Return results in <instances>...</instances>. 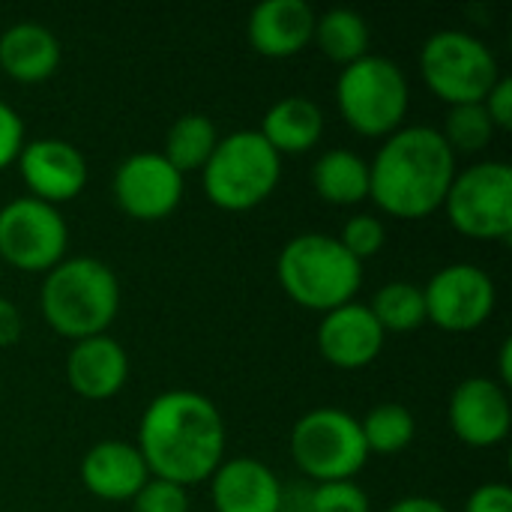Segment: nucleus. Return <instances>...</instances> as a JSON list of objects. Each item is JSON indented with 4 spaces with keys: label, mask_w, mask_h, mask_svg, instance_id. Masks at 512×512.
<instances>
[{
    "label": "nucleus",
    "mask_w": 512,
    "mask_h": 512,
    "mask_svg": "<svg viewBox=\"0 0 512 512\" xmlns=\"http://www.w3.org/2000/svg\"><path fill=\"white\" fill-rule=\"evenodd\" d=\"M138 450L156 480H168L180 489L195 486L222 465L225 420L201 393H162L141 417Z\"/></svg>",
    "instance_id": "obj_1"
},
{
    "label": "nucleus",
    "mask_w": 512,
    "mask_h": 512,
    "mask_svg": "<svg viewBox=\"0 0 512 512\" xmlns=\"http://www.w3.org/2000/svg\"><path fill=\"white\" fill-rule=\"evenodd\" d=\"M456 177V153L432 126L396 129L369 165L372 201L396 219L435 213Z\"/></svg>",
    "instance_id": "obj_2"
},
{
    "label": "nucleus",
    "mask_w": 512,
    "mask_h": 512,
    "mask_svg": "<svg viewBox=\"0 0 512 512\" xmlns=\"http://www.w3.org/2000/svg\"><path fill=\"white\" fill-rule=\"evenodd\" d=\"M42 315L66 339L102 336L120 309V285L108 264L69 258L48 270L42 285Z\"/></svg>",
    "instance_id": "obj_3"
},
{
    "label": "nucleus",
    "mask_w": 512,
    "mask_h": 512,
    "mask_svg": "<svg viewBox=\"0 0 512 512\" xmlns=\"http://www.w3.org/2000/svg\"><path fill=\"white\" fill-rule=\"evenodd\" d=\"M279 282L294 303L333 312L360 291L363 264L348 255L336 237L300 234L279 255Z\"/></svg>",
    "instance_id": "obj_4"
},
{
    "label": "nucleus",
    "mask_w": 512,
    "mask_h": 512,
    "mask_svg": "<svg viewBox=\"0 0 512 512\" xmlns=\"http://www.w3.org/2000/svg\"><path fill=\"white\" fill-rule=\"evenodd\" d=\"M204 171V192L222 210H249L270 198L279 183L282 159L261 132H231L216 144Z\"/></svg>",
    "instance_id": "obj_5"
},
{
    "label": "nucleus",
    "mask_w": 512,
    "mask_h": 512,
    "mask_svg": "<svg viewBox=\"0 0 512 512\" xmlns=\"http://www.w3.org/2000/svg\"><path fill=\"white\" fill-rule=\"evenodd\" d=\"M336 102L354 132L369 138L393 135L408 111V78L393 60L366 54L342 69Z\"/></svg>",
    "instance_id": "obj_6"
},
{
    "label": "nucleus",
    "mask_w": 512,
    "mask_h": 512,
    "mask_svg": "<svg viewBox=\"0 0 512 512\" xmlns=\"http://www.w3.org/2000/svg\"><path fill=\"white\" fill-rule=\"evenodd\" d=\"M420 69L435 96L450 105L483 102L501 78L495 54L465 30H438L420 51Z\"/></svg>",
    "instance_id": "obj_7"
},
{
    "label": "nucleus",
    "mask_w": 512,
    "mask_h": 512,
    "mask_svg": "<svg viewBox=\"0 0 512 512\" xmlns=\"http://www.w3.org/2000/svg\"><path fill=\"white\" fill-rule=\"evenodd\" d=\"M297 468L321 483L351 480L369 459L360 423L339 408H315L291 432Z\"/></svg>",
    "instance_id": "obj_8"
},
{
    "label": "nucleus",
    "mask_w": 512,
    "mask_h": 512,
    "mask_svg": "<svg viewBox=\"0 0 512 512\" xmlns=\"http://www.w3.org/2000/svg\"><path fill=\"white\" fill-rule=\"evenodd\" d=\"M453 228L474 240H504L512 231V168L480 162L453 177L444 198Z\"/></svg>",
    "instance_id": "obj_9"
},
{
    "label": "nucleus",
    "mask_w": 512,
    "mask_h": 512,
    "mask_svg": "<svg viewBox=\"0 0 512 512\" xmlns=\"http://www.w3.org/2000/svg\"><path fill=\"white\" fill-rule=\"evenodd\" d=\"M66 222L39 198H15L0 210V258L24 273H48L63 261Z\"/></svg>",
    "instance_id": "obj_10"
},
{
    "label": "nucleus",
    "mask_w": 512,
    "mask_h": 512,
    "mask_svg": "<svg viewBox=\"0 0 512 512\" xmlns=\"http://www.w3.org/2000/svg\"><path fill=\"white\" fill-rule=\"evenodd\" d=\"M423 300L426 321H435L450 333H465L492 315L495 282L474 264H450L432 276V282L423 288Z\"/></svg>",
    "instance_id": "obj_11"
},
{
    "label": "nucleus",
    "mask_w": 512,
    "mask_h": 512,
    "mask_svg": "<svg viewBox=\"0 0 512 512\" xmlns=\"http://www.w3.org/2000/svg\"><path fill=\"white\" fill-rule=\"evenodd\" d=\"M114 198L132 219H165L183 198V174L162 153H135L114 174Z\"/></svg>",
    "instance_id": "obj_12"
},
{
    "label": "nucleus",
    "mask_w": 512,
    "mask_h": 512,
    "mask_svg": "<svg viewBox=\"0 0 512 512\" xmlns=\"http://www.w3.org/2000/svg\"><path fill=\"white\" fill-rule=\"evenodd\" d=\"M18 168L33 192L30 198H39L45 204L72 201L84 183H87V162L78 147L60 138H36L21 147Z\"/></svg>",
    "instance_id": "obj_13"
},
{
    "label": "nucleus",
    "mask_w": 512,
    "mask_h": 512,
    "mask_svg": "<svg viewBox=\"0 0 512 512\" xmlns=\"http://www.w3.org/2000/svg\"><path fill=\"white\" fill-rule=\"evenodd\" d=\"M510 399L498 381L468 378L453 390L450 426L471 447H495L510 435Z\"/></svg>",
    "instance_id": "obj_14"
},
{
    "label": "nucleus",
    "mask_w": 512,
    "mask_h": 512,
    "mask_svg": "<svg viewBox=\"0 0 512 512\" xmlns=\"http://www.w3.org/2000/svg\"><path fill=\"white\" fill-rule=\"evenodd\" d=\"M318 348L336 369H363L384 348V330L369 306L345 303L324 315L318 327Z\"/></svg>",
    "instance_id": "obj_15"
},
{
    "label": "nucleus",
    "mask_w": 512,
    "mask_h": 512,
    "mask_svg": "<svg viewBox=\"0 0 512 512\" xmlns=\"http://www.w3.org/2000/svg\"><path fill=\"white\" fill-rule=\"evenodd\" d=\"M315 36V12L306 0H264L249 15V42L264 57H291Z\"/></svg>",
    "instance_id": "obj_16"
},
{
    "label": "nucleus",
    "mask_w": 512,
    "mask_h": 512,
    "mask_svg": "<svg viewBox=\"0 0 512 512\" xmlns=\"http://www.w3.org/2000/svg\"><path fill=\"white\" fill-rule=\"evenodd\" d=\"M216 512H279L282 483L258 459H228L213 471Z\"/></svg>",
    "instance_id": "obj_17"
},
{
    "label": "nucleus",
    "mask_w": 512,
    "mask_h": 512,
    "mask_svg": "<svg viewBox=\"0 0 512 512\" xmlns=\"http://www.w3.org/2000/svg\"><path fill=\"white\" fill-rule=\"evenodd\" d=\"M147 480L150 471L141 450L123 441H102L81 462V483L102 501H132Z\"/></svg>",
    "instance_id": "obj_18"
},
{
    "label": "nucleus",
    "mask_w": 512,
    "mask_h": 512,
    "mask_svg": "<svg viewBox=\"0 0 512 512\" xmlns=\"http://www.w3.org/2000/svg\"><path fill=\"white\" fill-rule=\"evenodd\" d=\"M69 384L84 399H111L123 390L129 375L126 351L108 336H90L75 342L66 363Z\"/></svg>",
    "instance_id": "obj_19"
},
{
    "label": "nucleus",
    "mask_w": 512,
    "mask_h": 512,
    "mask_svg": "<svg viewBox=\"0 0 512 512\" xmlns=\"http://www.w3.org/2000/svg\"><path fill=\"white\" fill-rule=\"evenodd\" d=\"M60 63V42L45 24L21 21L0 36V69L24 84L54 75Z\"/></svg>",
    "instance_id": "obj_20"
},
{
    "label": "nucleus",
    "mask_w": 512,
    "mask_h": 512,
    "mask_svg": "<svg viewBox=\"0 0 512 512\" xmlns=\"http://www.w3.org/2000/svg\"><path fill=\"white\" fill-rule=\"evenodd\" d=\"M324 132L321 108L306 96H285L279 99L261 123V138L282 156V153H306L318 144Z\"/></svg>",
    "instance_id": "obj_21"
},
{
    "label": "nucleus",
    "mask_w": 512,
    "mask_h": 512,
    "mask_svg": "<svg viewBox=\"0 0 512 512\" xmlns=\"http://www.w3.org/2000/svg\"><path fill=\"white\" fill-rule=\"evenodd\" d=\"M312 183L330 204H357L369 198V165L351 150H327L312 168Z\"/></svg>",
    "instance_id": "obj_22"
},
{
    "label": "nucleus",
    "mask_w": 512,
    "mask_h": 512,
    "mask_svg": "<svg viewBox=\"0 0 512 512\" xmlns=\"http://www.w3.org/2000/svg\"><path fill=\"white\" fill-rule=\"evenodd\" d=\"M312 39H318L321 51L342 66L369 54L366 51L369 48V24L354 9L339 6V9H330L321 18H315V36Z\"/></svg>",
    "instance_id": "obj_23"
},
{
    "label": "nucleus",
    "mask_w": 512,
    "mask_h": 512,
    "mask_svg": "<svg viewBox=\"0 0 512 512\" xmlns=\"http://www.w3.org/2000/svg\"><path fill=\"white\" fill-rule=\"evenodd\" d=\"M216 144H219V135L207 114H183L168 129L162 156L171 162V168H177L180 174H189L207 165Z\"/></svg>",
    "instance_id": "obj_24"
},
{
    "label": "nucleus",
    "mask_w": 512,
    "mask_h": 512,
    "mask_svg": "<svg viewBox=\"0 0 512 512\" xmlns=\"http://www.w3.org/2000/svg\"><path fill=\"white\" fill-rule=\"evenodd\" d=\"M369 312L375 315V321L381 324V330H393V333H408L417 330L426 321V300H423V288L411 285V282H390L384 285Z\"/></svg>",
    "instance_id": "obj_25"
},
{
    "label": "nucleus",
    "mask_w": 512,
    "mask_h": 512,
    "mask_svg": "<svg viewBox=\"0 0 512 512\" xmlns=\"http://www.w3.org/2000/svg\"><path fill=\"white\" fill-rule=\"evenodd\" d=\"M414 417L405 405L399 402H384L378 408H372L366 414V420L360 423L363 441L369 453H381V456H393L402 453L411 441H414Z\"/></svg>",
    "instance_id": "obj_26"
},
{
    "label": "nucleus",
    "mask_w": 512,
    "mask_h": 512,
    "mask_svg": "<svg viewBox=\"0 0 512 512\" xmlns=\"http://www.w3.org/2000/svg\"><path fill=\"white\" fill-rule=\"evenodd\" d=\"M444 141L450 144V150L456 153H477L483 150L492 135H495V123L486 111L483 102H471V105H453L447 114V126H444Z\"/></svg>",
    "instance_id": "obj_27"
},
{
    "label": "nucleus",
    "mask_w": 512,
    "mask_h": 512,
    "mask_svg": "<svg viewBox=\"0 0 512 512\" xmlns=\"http://www.w3.org/2000/svg\"><path fill=\"white\" fill-rule=\"evenodd\" d=\"M339 243H342V249L348 252V255H354L360 264L366 261V258H372L381 246H384V240H387V231H384V222L378 219V216H354V219H348L345 222V228H342V234L336 237Z\"/></svg>",
    "instance_id": "obj_28"
},
{
    "label": "nucleus",
    "mask_w": 512,
    "mask_h": 512,
    "mask_svg": "<svg viewBox=\"0 0 512 512\" xmlns=\"http://www.w3.org/2000/svg\"><path fill=\"white\" fill-rule=\"evenodd\" d=\"M309 512H369V498L351 480L321 483L309 495Z\"/></svg>",
    "instance_id": "obj_29"
},
{
    "label": "nucleus",
    "mask_w": 512,
    "mask_h": 512,
    "mask_svg": "<svg viewBox=\"0 0 512 512\" xmlns=\"http://www.w3.org/2000/svg\"><path fill=\"white\" fill-rule=\"evenodd\" d=\"M132 512H189V498L186 489L150 477L132 498Z\"/></svg>",
    "instance_id": "obj_30"
},
{
    "label": "nucleus",
    "mask_w": 512,
    "mask_h": 512,
    "mask_svg": "<svg viewBox=\"0 0 512 512\" xmlns=\"http://www.w3.org/2000/svg\"><path fill=\"white\" fill-rule=\"evenodd\" d=\"M21 147H24V123L15 114V108L0 102V171L12 159H18Z\"/></svg>",
    "instance_id": "obj_31"
},
{
    "label": "nucleus",
    "mask_w": 512,
    "mask_h": 512,
    "mask_svg": "<svg viewBox=\"0 0 512 512\" xmlns=\"http://www.w3.org/2000/svg\"><path fill=\"white\" fill-rule=\"evenodd\" d=\"M465 512H512L510 486H504V483H486V486H480L468 498Z\"/></svg>",
    "instance_id": "obj_32"
},
{
    "label": "nucleus",
    "mask_w": 512,
    "mask_h": 512,
    "mask_svg": "<svg viewBox=\"0 0 512 512\" xmlns=\"http://www.w3.org/2000/svg\"><path fill=\"white\" fill-rule=\"evenodd\" d=\"M495 129H512V81L510 78H498L495 87L489 90V96L483 99Z\"/></svg>",
    "instance_id": "obj_33"
},
{
    "label": "nucleus",
    "mask_w": 512,
    "mask_h": 512,
    "mask_svg": "<svg viewBox=\"0 0 512 512\" xmlns=\"http://www.w3.org/2000/svg\"><path fill=\"white\" fill-rule=\"evenodd\" d=\"M18 336H21V315L9 300L0 297V348L18 342Z\"/></svg>",
    "instance_id": "obj_34"
},
{
    "label": "nucleus",
    "mask_w": 512,
    "mask_h": 512,
    "mask_svg": "<svg viewBox=\"0 0 512 512\" xmlns=\"http://www.w3.org/2000/svg\"><path fill=\"white\" fill-rule=\"evenodd\" d=\"M387 512H447V507L435 498H402Z\"/></svg>",
    "instance_id": "obj_35"
},
{
    "label": "nucleus",
    "mask_w": 512,
    "mask_h": 512,
    "mask_svg": "<svg viewBox=\"0 0 512 512\" xmlns=\"http://www.w3.org/2000/svg\"><path fill=\"white\" fill-rule=\"evenodd\" d=\"M512 345L510 342H504V348H501V387H504V384H510L512 381Z\"/></svg>",
    "instance_id": "obj_36"
}]
</instances>
